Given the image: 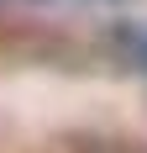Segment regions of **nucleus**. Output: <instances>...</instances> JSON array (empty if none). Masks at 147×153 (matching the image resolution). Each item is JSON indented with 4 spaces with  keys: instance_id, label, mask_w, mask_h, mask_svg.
Masks as SVG:
<instances>
[{
    "instance_id": "f03ea898",
    "label": "nucleus",
    "mask_w": 147,
    "mask_h": 153,
    "mask_svg": "<svg viewBox=\"0 0 147 153\" xmlns=\"http://www.w3.org/2000/svg\"><path fill=\"white\" fill-rule=\"evenodd\" d=\"M53 153H142V143H121V137H74V143H58Z\"/></svg>"
},
{
    "instance_id": "f257e3e1",
    "label": "nucleus",
    "mask_w": 147,
    "mask_h": 153,
    "mask_svg": "<svg viewBox=\"0 0 147 153\" xmlns=\"http://www.w3.org/2000/svg\"><path fill=\"white\" fill-rule=\"evenodd\" d=\"M110 42H116V53L132 63V69H142V74H147V27H142V21H116Z\"/></svg>"
}]
</instances>
